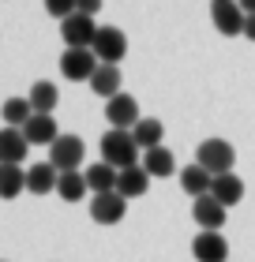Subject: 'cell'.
<instances>
[{
	"label": "cell",
	"mask_w": 255,
	"mask_h": 262,
	"mask_svg": "<svg viewBox=\"0 0 255 262\" xmlns=\"http://www.w3.org/2000/svg\"><path fill=\"white\" fill-rule=\"evenodd\" d=\"M94 56H98V64H120L128 56V38H124V30H116V27H98V38H94Z\"/></svg>",
	"instance_id": "4"
},
{
	"label": "cell",
	"mask_w": 255,
	"mask_h": 262,
	"mask_svg": "<svg viewBox=\"0 0 255 262\" xmlns=\"http://www.w3.org/2000/svg\"><path fill=\"white\" fill-rule=\"evenodd\" d=\"M45 11H49L53 19H60V23H64V19H71V15H75V0H45Z\"/></svg>",
	"instance_id": "26"
},
{
	"label": "cell",
	"mask_w": 255,
	"mask_h": 262,
	"mask_svg": "<svg viewBox=\"0 0 255 262\" xmlns=\"http://www.w3.org/2000/svg\"><path fill=\"white\" fill-rule=\"evenodd\" d=\"M191 255L199 262H229V244L222 232H199L191 240Z\"/></svg>",
	"instance_id": "10"
},
{
	"label": "cell",
	"mask_w": 255,
	"mask_h": 262,
	"mask_svg": "<svg viewBox=\"0 0 255 262\" xmlns=\"http://www.w3.org/2000/svg\"><path fill=\"white\" fill-rule=\"evenodd\" d=\"M240 4V11H244V15H255V0H237Z\"/></svg>",
	"instance_id": "29"
},
{
	"label": "cell",
	"mask_w": 255,
	"mask_h": 262,
	"mask_svg": "<svg viewBox=\"0 0 255 262\" xmlns=\"http://www.w3.org/2000/svg\"><path fill=\"white\" fill-rule=\"evenodd\" d=\"M128 213V199L120 191H109V195H94L90 199V217L98 225H120Z\"/></svg>",
	"instance_id": "8"
},
{
	"label": "cell",
	"mask_w": 255,
	"mask_h": 262,
	"mask_svg": "<svg viewBox=\"0 0 255 262\" xmlns=\"http://www.w3.org/2000/svg\"><path fill=\"white\" fill-rule=\"evenodd\" d=\"M139 146H135V139H131V131H120V127H109L105 135H102V161L105 165H113L116 172H124V169H135L139 161Z\"/></svg>",
	"instance_id": "1"
},
{
	"label": "cell",
	"mask_w": 255,
	"mask_h": 262,
	"mask_svg": "<svg viewBox=\"0 0 255 262\" xmlns=\"http://www.w3.org/2000/svg\"><path fill=\"white\" fill-rule=\"evenodd\" d=\"M23 135H27L30 146H53V142L60 139V131H56V120L53 116H42V113H34L27 127H23Z\"/></svg>",
	"instance_id": "13"
},
{
	"label": "cell",
	"mask_w": 255,
	"mask_h": 262,
	"mask_svg": "<svg viewBox=\"0 0 255 262\" xmlns=\"http://www.w3.org/2000/svg\"><path fill=\"white\" fill-rule=\"evenodd\" d=\"M233 161H237V150H233V142H225V139H206L195 150V165H203L210 176L233 172Z\"/></svg>",
	"instance_id": "2"
},
{
	"label": "cell",
	"mask_w": 255,
	"mask_h": 262,
	"mask_svg": "<svg viewBox=\"0 0 255 262\" xmlns=\"http://www.w3.org/2000/svg\"><path fill=\"white\" fill-rule=\"evenodd\" d=\"M83 158H87V146H83L79 135H60L49 146V165L56 172H79Z\"/></svg>",
	"instance_id": "3"
},
{
	"label": "cell",
	"mask_w": 255,
	"mask_h": 262,
	"mask_svg": "<svg viewBox=\"0 0 255 262\" xmlns=\"http://www.w3.org/2000/svg\"><path fill=\"white\" fill-rule=\"evenodd\" d=\"M105 120L120 127V131H131L143 116H139V101L135 98H128V94H116V98H109L105 101Z\"/></svg>",
	"instance_id": "9"
},
{
	"label": "cell",
	"mask_w": 255,
	"mask_h": 262,
	"mask_svg": "<svg viewBox=\"0 0 255 262\" xmlns=\"http://www.w3.org/2000/svg\"><path fill=\"white\" fill-rule=\"evenodd\" d=\"M147 187H150V176L143 165H135V169H124L116 176V191L124 195V199H139V195H147Z\"/></svg>",
	"instance_id": "20"
},
{
	"label": "cell",
	"mask_w": 255,
	"mask_h": 262,
	"mask_svg": "<svg viewBox=\"0 0 255 262\" xmlns=\"http://www.w3.org/2000/svg\"><path fill=\"white\" fill-rule=\"evenodd\" d=\"M94 71H98L94 49H64V56H60V75L68 82H90Z\"/></svg>",
	"instance_id": "5"
},
{
	"label": "cell",
	"mask_w": 255,
	"mask_h": 262,
	"mask_svg": "<svg viewBox=\"0 0 255 262\" xmlns=\"http://www.w3.org/2000/svg\"><path fill=\"white\" fill-rule=\"evenodd\" d=\"M90 90L98 94V98H116V94H120V68L98 64V71L90 75Z\"/></svg>",
	"instance_id": "21"
},
{
	"label": "cell",
	"mask_w": 255,
	"mask_h": 262,
	"mask_svg": "<svg viewBox=\"0 0 255 262\" xmlns=\"http://www.w3.org/2000/svg\"><path fill=\"white\" fill-rule=\"evenodd\" d=\"M56 180H60V172L53 169L49 161H38V165H30V169H27V191H34V195L56 191Z\"/></svg>",
	"instance_id": "16"
},
{
	"label": "cell",
	"mask_w": 255,
	"mask_h": 262,
	"mask_svg": "<svg viewBox=\"0 0 255 262\" xmlns=\"http://www.w3.org/2000/svg\"><path fill=\"white\" fill-rule=\"evenodd\" d=\"M27 101H30V109H34V113H42V116H53L56 101H60V94H56V82H49V79H38V82L30 86Z\"/></svg>",
	"instance_id": "15"
},
{
	"label": "cell",
	"mask_w": 255,
	"mask_h": 262,
	"mask_svg": "<svg viewBox=\"0 0 255 262\" xmlns=\"http://www.w3.org/2000/svg\"><path fill=\"white\" fill-rule=\"evenodd\" d=\"M191 217L199 221L203 232H222V225H225V206H222L214 195H203V199H195V206H191Z\"/></svg>",
	"instance_id": "11"
},
{
	"label": "cell",
	"mask_w": 255,
	"mask_h": 262,
	"mask_svg": "<svg viewBox=\"0 0 255 262\" xmlns=\"http://www.w3.org/2000/svg\"><path fill=\"white\" fill-rule=\"evenodd\" d=\"M75 11L94 19V11H102V0H75Z\"/></svg>",
	"instance_id": "27"
},
{
	"label": "cell",
	"mask_w": 255,
	"mask_h": 262,
	"mask_svg": "<svg viewBox=\"0 0 255 262\" xmlns=\"http://www.w3.org/2000/svg\"><path fill=\"white\" fill-rule=\"evenodd\" d=\"M83 176H87V187L94 195H109V191H116V176L120 172L113 169V165H105V161H94V165H87Z\"/></svg>",
	"instance_id": "17"
},
{
	"label": "cell",
	"mask_w": 255,
	"mask_h": 262,
	"mask_svg": "<svg viewBox=\"0 0 255 262\" xmlns=\"http://www.w3.org/2000/svg\"><path fill=\"white\" fill-rule=\"evenodd\" d=\"M23 191H27V169L0 165V199H19Z\"/></svg>",
	"instance_id": "23"
},
{
	"label": "cell",
	"mask_w": 255,
	"mask_h": 262,
	"mask_svg": "<svg viewBox=\"0 0 255 262\" xmlns=\"http://www.w3.org/2000/svg\"><path fill=\"white\" fill-rule=\"evenodd\" d=\"M180 187H184L191 199H203V195H210L214 176L206 172L203 165H188V169H180Z\"/></svg>",
	"instance_id": "18"
},
{
	"label": "cell",
	"mask_w": 255,
	"mask_h": 262,
	"mask_svg": "<svg viewBox=\"0 0 255 262\" xmlns=\"http://www.w3.org/2000/svg\"><path fill=\"white\" fill-rule=\"evenodd\" d=\"M60 38H64L68 49H90L94 38H98V23H94L90 15H79L75 11L71 19L60 23Z\"/></svg>",
	"instance_id": "6"
},
{
	"label": "cell",
	"mask_w": 255,
	"mask_h": 262,
	"mask_svg": "<svg viewBox=\"0 0 255 262\" xmlns=\"http://www.w3.org/2000/svg\"><path fill=\"white\" fill-rule=\"evenodd\" d=\"M162 135H165V127H162V120H154V116H147V120H139L135 127H131V139H135V146L143 154L162 146Z\"/></svg>",
	"instance_id": "22"
},
{
	"label": "cell",
	"mask_w": 255,
	"mask_h": 262,
	"mask_svg": "<svg viewBox=\"0 0 255 262\" xmlns=\"http://www.w3.org/2000/svg\"><path fill=\"white\" fill-rule=\"evenodd\" d=\"M210 195L222 202V206H237L240 199H244V180H240L237 172H225V176H214V187H210Z\"/></svg>",
	"instance_id": "14"
},
{
	"label": "cell",
	"mask_w": 255,
	"mask_h": 262,
	"mask_svg": "<svg viewBox=\"0 0 255 262\" xmlns=\"http://www.w3.org/2000/svg\"><path fill=\"white\" fill-rule=\"evenodd\" d=\"M143 169H147L150 180H165V176H173L176 161H173V154H169L165 146H154V150L143 154Z\"/></svg>",
	"instance_id": "19"
},
{
	"label": "cell",
	"mask_w": 255,
	"mask_h": 262,
	"mask_svg": "<svg viewBox=\"0 0 255 262\" xmlns=\"http://www.w3.org/2000/svg\"><path fill=\"white\" fill-rule=\"evenodd\" d=\"M0 116H4V124L8 127H27V120L34 116V109H30V101L27 98H8L4 105H0Z\"/></svg>",
	"instance_id": "25"
},
{
	"label": "cell",
	"mask_w": 255,
	"mask_h": 262,
	"mask_svg": "<svg viewBox=\"0 0 255 262\" xmlns=\"http://www.w3.org/2000/svg\"><path fill=\"white\" fill-rule=\"evenodd\" d=\"M210 19H214L218 34H225V38L244 34V23H248V15L240 11L237 0H210Z\"/></svg>",
	"instance_id": "7"
},
{
	"label": "cell",
	"mask_w": 255,
	"mask_h": 262,
	"mask_svg": "<svg viewBox=\"0 0 255 262\" xmlns=\"http://www.w3.org/2000/svg\"><path fill=\"white\" fill-rule=\"evenodd\" d=\"M30 142L19 127H0V165H19L27 158Z\"/></svg>",
	"instance_id": "12"
},
{
	"label": "cell",
	"mask_w": 255,
	"mask_h": 262,
	"mask_svg": "<svg viewBox=\"0 0 255 262\" xmlns=\"http://www.w3.org/2000/svg\"><path fill=\"white\" fill-rule=\"evenodd\" d=\"M244 38L255 41V15H248V23H244Z\"/></svg>",
	"instance_id": "28"
},
{
	"label": "cell",
	"mask_w": 255,
	"mask_h": 262,
	"mask_svg": "<svg viewBox=\"0 0 255 262\" xmlns=\"http://www.w3.org/2000/svg\"><path fill=\"white\" fill-rule=\"evenodd\" d=\"M87 176L83 172H60V180H56V195L64 199V202H79V199H87Z\"/></svg>",
	"instance_id": "24"
}]
</instances>
